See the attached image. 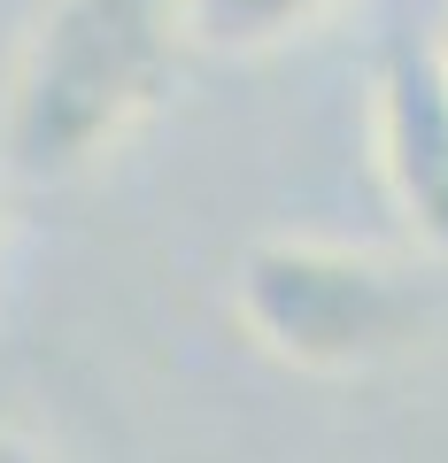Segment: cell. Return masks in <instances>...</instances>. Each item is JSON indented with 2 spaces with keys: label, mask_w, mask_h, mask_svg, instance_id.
<instances>
[{
  "label": "cell",
  "mask_w": 448,
  "mask_h": 463,
  "mask_svg": "<svg viewBox=\"0 0 448 463\" xmlns=\"http://www.w3.org/2000/svg\"><path fill=\"white\" fill-rule=\"evenodd\" d=\"M178 47V0H47L0 93V170L70 185L109 163L170 93Z\"/></svg>",
  "instance_id": "obj_1"
},
{
  "label": "cell",
  "mask_w": 448,
  "mask_h": 463,
  "mask_svg": "<svg viewBox=\"0 0 448 463\" xmlns=\"http://www.w3.org/2000/svg\"><path fill=\"white\" fill-rule=\"evenodd\" d=\"M371 155L410 240L448 263V39L395 32L371 62Z\"/></svg>",
  "instance_id": "obj_3"
},
{
  "label": "cell",
  "mask_w": 448,
  "mask_h": 463,
  "mask_svg": "<svg viewBox=\"0 0 448 463\" xmlns=\"http://www.w3.org/2000/svg\"><path fill=\"white\" fill-rule=\"evenodd\" d=\"M441 39H448V24H441Z\"/></svg>",
  "instance_id": "obj_6"
},
{
  "label": "cell",
  "mask_w": 448,
  "mask_h": 463,
  "mask_svg": "<svg viewBox=\"0 0 448 463\" xmlns=\"http://www.w3.org/2000/svg\"><path fill=\"white\" fill-rule=\"evenodd\" d=\"M340 0H178V32L201 54H271L317 32Z\"/></svg>",
  "instance_id": "obj_4"
},
{
  "label": "cell",
  "mask_w": 448,
  "mask_h": 463,
  "mask_svg": "<svg viewBox=\"0 0 448 463\" xmlns=\"http://www.w3.org/2000/svg\"><path fill=\"white\" fill-rule=\"evenodd\" d=\"M233 309L263 355L310 379H364L425 332V294L395 263L332 240H255L240 255Z\"/></svg>",
  "instance_id": "obj_2"
},
{
  "label": "cell",
  "mask_w": 448,
  "mask_h": 463,
  "mask_svg": "<svg viewBox=\"0 0 448 463\" xmlns=\"http://www.w3.org/2000/svg\"><path fill=\"white\" fill-rule=\"evenodd\" d=\"M0 463H62L54 448H39L32 432H0Z\"/></svg>",
  "instance_id": "obj_5"
},
{
  "label": "cell",
  "mask_w": 448,
  "mask_h": 463,
  "mask_svg": "<svg viewBox=\"0 0 448 463\" xmlns=\"http://www.w3.org/2000/svg\"><path fill=\"white\" fill-rule=\"evenodd\" d=\"M0 178H8V170H0Z\"/></svg>",
  "instance_id": "obj_7"
}]
</instances>
